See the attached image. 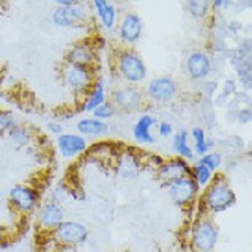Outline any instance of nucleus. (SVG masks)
I'll use <instances>...</instances> for the list:
<instances>
[{"mask_svg":"<svg viewBox=\"0 0 252 252\" xmlns=\"http://www.w3.org/2000/svg\"><path fill=\"white\" fill-rule=\"evenodd\" d=\"M200 205L205 215H220L236 205V194L224 175H215L211 183L203 189Z\"/></svg>","mask_w":252,"mask_h":252,"instance_id":"obj_1","label":"nucleus"},{"mask_svg":"<svg viewBox=\"0 0 252 252\" xmlns=\"http://www.w3.org/2000/svg\"><path fill=\"white\" fill-rule=\"evenodd\" d=\"M115 71L117 76L122 79L126 85H137L147 79L148 69L144 59L134 49L123 47L115 54Z\"/></svg>","mask_w":252,"mask_h":252,"instance_id":"obj_2","label":"nucleus"},{"mask_svg":"<svg viewBox=\"0 0 252 252\" xmlns=\"http://www.w3.org/2000/svg\"><path fill=\"white\" fill-rule=\"evenodd\" d=\"M192 252H215L219 243V225L208 215L197 218L191 225L189 233Z\"/></svg>","mask_w":252,"mask_h":252,"instance_id":"obj_3","label":"nucleus"},{"mask_svg":"<svg viewBox=\"0 0 252 252\" xmlns=\"http://www.w3.org/2000/svg\"><path fill=\"white\" fill-rule=\"evenodd\" d=\"M63 82L76 96H81L82 101L89 94L90 89L96 81V68H84V66H71L63 63L62 69Z\"/></svg>","mask_w":252,"mask_h":252,"instance_id":"obj_4","label":"nucleus"},{"mask_svg":"<svg viewBox=\"0 0 252 252\" xmlns=\"http://www.w3.org/2000/svg\"><path fill=\"white\" fill-rule=\"evenodd\" d=\"M8 202L11 207L24 216L33 215L41 205V195L35 186L27 183H19L10 188L8 191Z\"/></svg>","mask_w":252,"mask_h":252,"instance_id":"obj_5","label":"nucleus"},{"mask_svg":"<svg viewBox=\"0 0 252 252\" xmlns=\"http://www.w3.org/2000/svg\"><path fill=\"white\" fill-rule=\"evenodd\" d=\"M115 106L117 112L125 114H134L142 109L145 102V94L142 90H139L136 85H118L110 92V99Z\"/></svg>","mask_w":252,"mask_h":252,"instance_id":"obj_6","label":"nucleus"},{"mask_svg":"<svg viewBox=\"0 0 252 252\" xmlns=\"http://www.w3.org/2000/svg\"><path fill=\"white\" fill-rule=\"evenodd\" d=\"M90 236L89 228L82 222L77 220H68L63 222L51 233V238L59 244V246H68V248H79L87 243Z\"/></svg>","mask_w":252,"mask_h":252,"instance_id":"obj_7","label":"nucleus"},{"mask_svg":"<svg viewBox=\"0 0 252 252\" xmlns=\"http://www.w3.org/2000/svg\"><path fill=\"white\" fill-rule=\"evenodd\" d=\"M51 21L54 26L60 29H79L90 21V10L85 3L79 2L69 8L55 6V10L51 14Z\"/></svg>","mask_w":252,"mask_h":252,"instance_id":"obj_8","label":"nucleus"},{"mask_svg":"<svg viewBox=\"0 0 252 252\" xmlns=\"http://www.w3.org/2000/svg\"><path fill=\"white\" fill-rule=\"evenodd\" d=\"M178 92H180V84L175 79L170 76H158L147 84L144 94L148 101L164 104V102H170L175 99Z\"/></svg>","mask_w":252,"mask_h":252,"instance_id":"obj_9","label":"nucleus"},{"mask_svg":"<svg viewBox=\"0 0 252 252\" xmlns=\"http://www.w3.org/2000/svg\"><path fill=\"white\" fill-rule=\"evenodd\" d=\"M169 199L180 208H188L199 199L200 188L191 177H183L167 185Z\"/></svg>","mask_w":252,"mask_h":252,"instance_id":"obj_10","label":"nucleus"},{"mask_svg":"<svg viewBox=\"0 0 252 252\" xmlns=\"http://www.w3.org/2000/svg\"><path fill=\"white\" fill-rule=\"evenodd\" d=\"M144 32V21L134 11H128L122 16L120 22L117 24V36L125 47L131 49V46L137 44Z\"/></svg>","mask_w":252,"mask_h":252,"instance_id":"obj_11","label":"nucleus"},{"mask_svg":"<svg viewBox=\"0 0 252 252\" xmlns=\"http://www.w3.org/2000/svg\"><path fill=\"white\" fill-rule=\"evenodd\" d=\"M63 220H65V208L55 202L46 200L36 210L38 230L44 235H51Z\"/></svg>","mask_w":252,"mask_h":252,"instance_id":"obj_12","label":"nucleus"},{"mask_svg":"<svg viewBox=\"0 0 252 252\" xmlns=\"http://www.w3.org/2000/svg\"><path fill=\"white\" fill-rule=\"evenodd\" d=\"M186 74L192 82L200 84L207 81L213 71V60L210 55L202 49H194L186 57Z\"/></svg>","mask_w":252,"mask_h":252,"instance_id":"obj_13","label":"nucleus"},{"mask_svg":"<svg viewBox=\"0 0 252 252\" xmlns=\"http://www.w3.org/2000/svg\"><path fill=\"white\" fill-rule=\"evenodd\" d=\"M65 65L96 68L98 49L90 41H79L68 49V52L65 55Z\"/></svg>","mask_w":252,"mask_h":252,"instance_id":"obj_14","label":"nucleus"},{"mask_svg":"<svg viewBox=\"0 0 252 252\" xmlns=\"http://www.w3.org/2000/svg\"><path fill=\"white\" fill-rule=\"evenodd\" d=\"M156 175L164 183V186H167L175 180L191 177V164L181 158L173 156L170 159H164L161 167L156 169Z\"/></svg>","mask_w":252,"mask_h":252,"instance_id":"obj_15","label":"nucleus"},{"mask_svg":"<svg viewBox=\"0 0 252 252\" xmlns=\"http://www.w3.org/2000/svg\"><path fill=\"white\" fill-rule=\"evenodd\" d=\"M59 153L66 159H74L89 150V140L77 132H63L57 137Z\"/></svg>","mask_w":252,"mask_h":252,"instance_id":"obj_16","label":"nucleus"},{"mask_svg":"<svg viewBox=\"0 0 252 252\" xmlns=\"http://www.w3.org/2000/svg\"><path fill=\"white\" fill-rule=\"evenodd\" d=\"M156 126V118L152 114H142L136 123L132 125V139L140 145H152L156 142L153 128Z\"/></svg>","mask_w":252,"mask_h":252,"instance_id":"obj_17","label":"nucleus"},{"mask_svg":"<svg viewBox=\"0 0 252 252\" xmlns=\"http://www.w3.org/2000/svg\"><path fill=\"white\" fill-rule=\"evenodd\" d=\"M92 8L96 14L98 21L104 30H114L118 24V8L114 3H109L106 0H94Z\"/></svg>","mask_w":252,"mask_h":252,"instance_id":"obj_18","label":"nucleus"},{"mask_svg":"<svg viewBox=\"0 0 252 252\" xmlns=\"http://www.w3.org/2000/svg\"><path fill=\"white\" fill-rule=\"evenodd\" d=\"M110 131V126L106 122L96 120L93 117H85L81 118L76 123V132L81 134L82 137H106Z\"/></svg>","mask_w":252,"mask_h":252,"instance_id":"obj_19","label":"nucleus"},{"mask_svg":"<svg viewBox=\"0 0 252 252\" xmlns=\"http://www.w3.org/2000/svg\"><path fill=\"white\" fill-rule=\"evenodd\" d=\"M104 101H107V85H106L104 79H102V77H96V81H94L89 94H87L85 99L82 101L81 110H82V112L92 114L93 110L96 109L98 106H101Z\"/></svg>","mask_w":252,"mask_h":252,"instance_id":"obj_20","label":"nucleus"},{"mask_svg":"<svg viewBox=\"0 0 252 252\" xmlns=\"http://www.w3.org/2000/svg\"><path fill=\"white\" fill-rule=\"evenodd\" d=\"M5 137L8 140V144H10L14 150H22V148H27L29 145L33 144L36 136L30 126L18 123Z\"/></svg>","mask_w":252,"mask_h":252,"instance_id":"obj_21","label":"nucleus"},{"mask_svg":"<svg viewBox=\"0 0 252 252\" xmlns=\"http://www.w3.org/2000/svg\"><path fill=\"white\" fill-rule=\"evenodd\" d=\"M172 152L177 158H181L185 161H194V152L192 145H189V131L188 129H180L177 132H173L172 136Z\"/></svg>","mask_w":252,"mask_h":252,"instance_id":"obj_22","label":"nucleus"},{"mask_svg":"<svg viewBox=\"0 0 252 252\" xmlns=\"http://www.w3.org/2000/svg\"><path fill=\"white\" fill-rule=\"evenodd\" d=\"M117 167H118V175L123 180H132L139 175L140 172V159L137 155H134L131 152H125L120 155L117 161Z\"/></svg>","mask_w":252,"mask_h":252,"instance_id":"obj_23","label":"nucleus"},{"mask_svg":"<svg viewBox=\"0 0 252 252\" xmlns=\"http://www.w3.org/2000/svg\"><path fill=\"white\" fill-rule=\"evenodd\" d=\"M185 6L189 16L197 21L207 19L211 13V2H208V0H189Z\"/></svg>","mask_w":252,"mask_h":252,"instance_id":"obj_24","label":"nucleus"},{"mask_svg":"<svg viewBox=\"0 0 252 252\" xmlns=\"http://www.w3.org/2000/svg\"><path fill=\"white\" fill-rule=\"evenodd\" d=\"M240 90L238 87V82H236L235 77H225V81L222 84V87H220V93L216 96V104L218 106H222L225 107L228 104V101L232 99V96Z\"/></svg>","mask_w":252,"mask_h":252,"instance_id":"obj_25","label":"nucleus"},{"mask_svg":"<svg viewBox=\"0 0 252 252\" xmlns=\"http://www.w3.org/2000/svg\"><path fill=\"white\" fill-rule=\"evenodd\" d=\"M191 139L194 142V145H192V152L195 156H203V155H207L210 150L207 147V131H205L202 126H194V128L191 129Z\"/></svg>","mask_w":252,"mask_h":252,"instance_id":"obj_26","label":"nucleus"},{"mask_svg":"<svg viewBox=\"0 0 252 252\" xmlns=\"http://www.w3.org/2000/svg\"><path fill=\"white\" fill-rule=\"evenodd\" d=\"M191 178L195 181L197 186H199L200 189L202 188L205 189L213 181V178H215V173L210 172L207 167H203L202 164L195 162L191 165Z\"/></svg>","mask_w":252,"mask_h":252,"instance_id":"obj_27","label":"nucleus"},{"mask_svg":"<svg viewBox=\"0 0 252 252\" xmlns=\"http://www.w3.org/2000/svg\"><path fill=\"white\" fill-rule=\"evenodd\" d=\"M225 120L228 123H236L246 126L252 122V110L251 107H238V109H227Z\"/></svg>","mask_w":252,"mask_h":252,"instance_id":"obj_28","label":"nucleus"},{"mask_svg":"<svg viewBox=\"0 0 252 252\" xmlns=\"http://www.w3.org/2000/svg\"><path fill=\"white\" fill-rule=\"evenodd\" d=\"M197 162L199 164H202L203 167H207L210 172H213L216 175V172L222 167V164H224V158H222V155H220L219 152H208L207 155H203V156H200L199 159H197Z\"/></svg>","mask_w":252,"mask_h":252,"instance_id":"obj_29","label":"nucleus"},{"mask_svg":"<svg viewBox=\"0 0 252 252\" xmlns=\"http://www.w3.org/2000/svg\"><path fill=\"white\" fill-rule=\"evenodd\" d=\"M115 115H117V109L109 99L104 101L101 106H98L92 112V117L96 118V120H101V122H107V120H110V118H114Z\"/></svg>","mask_w":252,"mask_h":252,"instance_id":"obj_30","label":"nucleus"},{"mask_svg":"<svg viewBox=\"0 0 252 252\" xmlns=\"http://www.w3.org/2000/svg\"><path fill=\"white\" fill-rule=\"evenodd\" d=\"M18 123V118L11 110L0 109V136H6Z\"/></svg>","mask_w":252,"mask_h":252,"instance_id":"obj_31","label":"nucleus"},{"mask_svg":"<svg viewBox=\"0 0 252 252\" xmlns=\"http://www.w3.org/2000/svg\"><path fill=\"white\" fill-rule=\"evenodd\" d=\"M71 195V188L65 183H59V185H55L52 189H51V192H49V200L51 202H55V203H59L63 207V203L66 202V199Z\"/></svg>","mask_w":252,"mask_h":252,"instance_id":"obj_32","label":"nucleus"},{"mask_svg":"<svg viewBox=\"0 0 252 252\" xmlns=\"http://www.w3.org/2000/svg\"><path fill=\"white\" fill-rule=\"evenodd\" d=\"M251 94L248 92H243V90H238L236 92L232 99L228 101V104L225 106V109H238V107H249L251 104Z\"/></svg>","mask_w":252,"mask_h":252,"instance_id":"obj_33","label":"nucleus"},{"mask_svg":"<svg viewBox=\"0 0 252 252\" xmlns=\"http://www.w3.org/2000/svg\"><path fill=\"white\" fill-rule=\"evenodd\" d=\"M200 92H202V94L203 96H207L208 99H211L213 96L216 94V92L219 90V84L216 82V81H203V82H200Z\"/></svg>","mask_w":252,"mask_h":252,"instance_id":"obj_34","label":"nucleus"},{"mask_svg":"<svg viewBox=\"0 0 252 252\" xmlns=\"http://www.w3.org/2000/svg\"><path fill=\"white\" fill-rule=\"evenodd\" d=\"M158 136L161 139H169L173 136V126L170 122H161L158 123Z\"/></svg>","mask_w":252,"mask_h":252,"instance_id":"obj_35","label":"nucleus"},{"mask_svg":"<svg viewBox=\"0 0 252 252\" xmlns=\"http://www.w3.org/2000/svg\"><path fill=\"white\" fill-rule=\"evenodd\" d=\"M232 3H233V0H215V2H211V10L218 13L227 11L232 8Z\"/></svg>","mask_w":252,"mask_h":252,"instance_id":"obj_36","label":"nucleus"},{"mask_svg":"<svg viewBox=\"0 0 252 252\" xmlns=\"http://www.w3.org/2000/svg\"><path fill=\"white\" fill-rule=\"evenodd\" d=\"M47 131H49L51 134H54V136H60V134H63L65 132V126H63L60 122H57V120H51V122H47Z\"/></svg>","mask_w":252,"mask_h":252,"instance_id":"obj_37","label":"nucleus"},{"mask_svg":"<svg viewBox=\"0 0 252 252\" xmlns=\"http://www.w3.org/2000/svg\"><path fill=\"white\" fill-rule=\"evenodd\" d=\"M252 6V2L251 0H240V2H233L232 3V8H230V11H233L235 14H238L244 10H248V8Z\"/></svg>","mask_w":252,"mask_h":252,"instance_id":"obj_38","label":"nucleus"},{"mask_svg":"<svg viewBox=\"0 0 252 252\" xmlns=\"http://www.w3.org/2000/svg\"><path fill=\"white\" fill-rule=\"evenodd\" d=\"M162 162H164V158L159 155H152V158H150V164H153L156 169H159Z\"/></svg>","mask_w":252,"mask_h":252,"instance_id":"obj_39","label":"nucleus"},{"mask_svg":"<svg viewBox=\"0 0 252 252\" xmlns=\"http://www.w3.org/2000/svg\"><path fill=\"white\" fill-rule=\"evenodd\" d=\"M73 5H76L74 0H57V2H55V6H60V8H69Z\"/></svg>","mask_w":252,"mask_h":252,"instance_id":"obj_40","label":"nucleus"},{"mask_svg":"<svg viewBox=\"0 0 252 252\" xmlns=\"http://www.w3.org/2000/svg\"><path fill=\"white\" fill-rule=\"evenodd\" d=\"M218 145V140L213 137V136H207V147H208V150L211 152L213 148H215Z\"/></svg>","mask_w":252,"mask_h":252,"instance_id":"obj_41","label":"nucleus"},{"mask_svg":"<svg viewBox=\"0 0 252 252\" xmlns=\"http://www.w3.org/2000/svg\"><path fill=\"white\" fill-rule=\"evenodd\" d=\"M57 252H79L76 248H68V246H60L57 249Z\"/></svg>","mask_w":252,"mask_h":252,"instance_id":"obj_42","label":"nucleus"}]
</instances>
